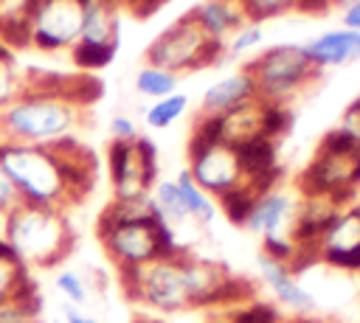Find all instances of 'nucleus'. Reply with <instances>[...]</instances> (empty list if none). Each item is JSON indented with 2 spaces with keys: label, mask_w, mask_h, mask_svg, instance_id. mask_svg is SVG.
Instances as JSON below:
<instances>
[{
  "label": "nucleus",
  "mask_w": 360,
  "mask_h": 323,
  "mask_svg": "<svg viewBox=\"0 0 360 323\" xmlns=\"http://www.w3.org/2000/svg\"><path fill=\"white\" fill-rule=\"evenodd\" d=\"M239 3H242L245 17L250 22H262L270 14H281V11H287V8L295 6V0H239Z\"/></svg>",
  "instance_id": "7c9ffc66"
},
{
  "label": "nucleus",
  "mask_w": 360,
  "mask_h": 323,
  "mask_svg": "<svg viewBox=\"0 0 360 323\" xmlns=\"http://www.w3.org/2000/svg\"><path fill=\"white\" fill-rule=\"evenodd\" d=\"M211 323H228V320H211Z\"/></svg>",
  "instance_id": "37998d69"
},
{
  "label": "nucleus",
  "mask_w": 360,
  "mask_h": 323,
  "mask_svg": "<svg viewBox=\"0 0 360 323\" xmlns=\"http://www.w3.org/2000/svg\"><path fill=\"white\" fill-rule=\"evenodd\" d=\"M155 216L143 219H115L101 211L96 233L107 253V258L115 264V270L143 267L158 258V242H155Z\"/></svg>",
  "instance_id": "6e6552de"
},
{
  "label": "nucleus",
  "mask_w": 360,
  "mask_h": 323,
  "mask_svg": "<svg viewBox=\"0 0 360 323\" xmlns=\"http://www.w3.org/2000/svg\"><path fill=\"white\" fill-rule=\"evenodd\" d=\"M318 258L329 267L360 272V205L340 208L318 239Z\"/></svg>",
  "instance_id": "9b49d317"
},
{
  "label": "nucleus",
  "mask_w": 360,
  "mask_h": 323,
  "mask_svg": "<svg viewBox=\"0 0 360 323\" xmlns=\"http://www.w3.org/2000/svg\"><path fill=\"white\" fill-rule=\"evenodd\" d=\"M25 90V79L17 73L14 62H0V110L8 107Z\"/></svg>",
  "instance_id": "c756f323"
},
{
  "label": "nucleus",
  "mask_w": 360,
  "mask_h": 323,
  "mask_svg": "<svg viewBox=\"0 0 360 323\" xmlns=\"http://www.w3.org/2000/svg\"><path fill=\"white\" fill-rule=\"evenodd\" d=\"M53 284H56V289H59V295L65 298L68 306H79L82 309L87 303V298H90L87 281L76 270H59L56 278H53Z\"/></svg>",
  "instance_id": "bb28decb"
},
{
  "label": "nucleus",
  "mask_w": 360,
  "mask_h": 323,
  "mask_svg": "<svg viewBox=\"0 0 360 323\" xmlns=\"http://www.w3.org/2000/svg\"><path fill=\"white\" fill-rule=\"evenodd\" d=\"M259 121H262V98L233 107L231 112L222 115V140L231 146H239V143L262 135Z\"/></svg>",
  "instance_id": "6ab92c4d"
},
{
  "label": "nucleus",
  "mask_w": 360,
  "mask_h": 323,
  "mask_svg": "<svg viewBox=\"0 0 360 323\" xmlns=\"http://www.w3.org/2000/svg\"><path fill=\"white\" fill-rule=\"evenodd\" d=\"M62 320L65 323H98L93 315H87V312H82L79 306H62Z\"/></svg>",
  "instance_id": "4c0bfd02"
},
{
  "label": "nucleus",
  "mask_w": 360,
  "mask_h": 323,
  "mask_svg": "<svg viewBox=\"0 0 360 323\" xmlns=\"http://www.w3.org/2000/svg\"><path fill=\"white\" fill-rule=\"evenodd\" d=\"M31 295H39L31 270L0 239V306L22 301V298H31Z\"/></svg>",
  "instance_id": "f3484780"
},
{
  "label": "nucleus",
  "mask_w": 360,
  "mask_h": 323,
  "mask_svg": "<svg viewBox=\"0 0 360 323\" xmlns=\"http://www.w3.org/2000/svg\"><path fill=\"white\" fill-rule=\"evenodd\" d=\"M338 129H343V132L360 146V98H354V101L346 107V112H343L340 121H338Z\"/></svg>",
  "instance_id": "f704fd0d"
},
{
  "label": "nucleus",
  "mask_w": 360,
  "mask_h": 323,
  "mask_svg": "<svg viewBox=\"0 0 360 323\" xmlns=\"http://www.w3.org/2000/svg\"><path fill=\"white\" fill-rule=\"evenodd\" d=\"M262 256L273 258V261H281V264H290V258L295 256V244L290 236L284 233H273V236H262Z\"/></svg>",
  "instance_id": "2f4dec72"
},
{
  "label": "nucleus",
  "mask_w": 360,
  "mask_h": 323,
  "mask_svg": "<svg viewBox=\"0 0 360 323\" xmlns=\"http://www.w3.org/2000/svg\"><path fill=\"white\" fill-rule=\"evenodd\" d=\"M149 197H152L158 213H160L174 230H177V225H183V222L191 219L188 211H186V205H183V197H180V191H177V185H174V180H160V183H155V188L149 191Z\"/></svg>",
  "instance_id": "412c9836"
},
{
  "label": "nucleus",
  "mask_w": 360,
  "mask_h": 323,
  "mask_svg": "<svg viewBox=\"0 0 360 323\" xmlns=\"http://www.w3.org/2000/svg\"><path fill=\"white\" fill-rule=\"evenodd\" d=\"M340 208L329 197H304L292 225H290V239L295 247H318V239L329 228Z\"/></svg>",
  "instance_id": "ddd939ff"
},
{
  "label": "nucleus",
  "mask_w": 360,
  "mask_h": 323,
  "mask_svg": "<svg viewBox=\"0 0 360 323\" xmlns=\"http://www.w3.org/2000/svg\"><path fill=\"white\" fill-rule=\"evenodd\" d=\"M205 42H208V34L197 25L194 14H186L155 37V42L146 48V62L155 67H166L172 73L194 70Z\"/></svg>",
  "instance_id": "1a4fd4ad"
},
{
  "label": "nucleus",
  "mask_w": 360,
  "mask_h": 323,
  "mask_svg": "<svg viewBox=\"0 0 360 323\" xmlns=\"http://www.w3.org/2000/svg\"><path fill=\"white\" fill-rule=\"evenodd\" d=\"M107 169L112 199L143 197L158 183V149L143 135H138L135 140H110Z\"/></svg>",
  "instance_id": "423d86ee"
},
{
  "label": "nucleus",
  "mask_w": 360,
  "mask_h": 323,
  "mask_svg": "<svg viewBox=\"0 0 360 323\" xmlns=\"http://www.w3.org/2000/svg\"><path fill=\"white\" fill-rule=\"evenodd\" d=\"M101 95L93 76L62 79V84H25V90L0 110V140L53 146L73 135L82 110Z\"/></svg>",
  "instance_id": "7ed1b4c3"
},
{
  "label": "nucleus",
  "mask_w": 360,
  "mask_h": 323,
  "mask_svg": "<svg viewBox=\"0 0 360 323\" xmlns=\"http://www.w3.org/2000/svg\"><path fill=\"white\" fill-rule=\"evenodd\" d=\"M0 169L25 205L68 211L96 183V157L73 135L53 146L0 140Z\"/></svg>",
  "instance_id": "f03ea898"
},
{
  "label": "nucleus",
  "mask_w": 360,
  "mask_h": 323,
  "mask_svg": "<svg viewBox=\"0 0 360 323\" xmlns=\"http://www.w3.org/2000/svg\"><path fill=\"white\" fill-rule=\"evenodd\" d=\"M22 199H20V194H17V188L11 185V180L6 177V171L0 169V222L20 205Z\"/></svg>",
  "instance_id": "c9c22d12"
},
{
  "label": "nucleus",
  "mask_w": 360,
  "mask_h": 323,
  "mask_svg": "<svg viewBox=\"0 0 360 323\" xmlns=\"http://www.w3.org/2000/svg\"><path fill=\"white\" fill-rule=\"evenodd\" d=\"M135 90L141 95H149V98H166L172 93H177V73L166 70V67H155V65H143L138 73H135Z\"/></svg>",
  "instance_id": "4be33fe9"
},
{
  "label": "nucleus",
  "mask_w": 360,
  "mask_h": 323,
  "mask_svg": "<svg viewBox=\"0 0 360 323\" xmlns=\"http://www.w3.org/2000/svg\"><path fill=\"white\" fill-rule=\"evenodd\" d=\"M290 211H292V199H290L284 191L270 188V191H264V194L256 197V202H253V208H250V213H248L245 228L253 230V233H259V236L281 233V228H284Z\"/></svg>",
  "instance_id": "dca6fc26"
},
{
  "label": "nucleus",
  "mask_w": 360,
  "mask_h": 323,
  "mask_svg": "<svg viewBox=\"0 0 360 323\" xmlns=\"http://www.w3.org/2000/svg\"><path fill=\"white\" fill-rule=\"evenodd\" d=\"M309 62L315 67H329V65H346L352 59H360V31L349 28H332L304 45Z\"/></svg>",
  "instance_id": "4468645a"
},
{
  "label": "nucleus",
  "mask_w": 360,
  "mask_h": 323,
  "mask_svg": "<svg viewBox=\"0 0 360 323\" xmlns=\"http://www.w3.org/2000/svg\"><path fill=\"white\" fill-rule=\"evenodd\" d=\"M118 281L129 301L155 312H186L208 306L233 309L253 298V286L245 278L231 275V270L219 261H205L191 253L118 270Z\"/></svg>",
  "instance_id": "f257e3e1"
},
{
  "label": "nucleus",
  "mask_w": 360,
  "mask_h": 323,
  "mask_svg": "<svg viewBox=\"0 0 360 323\" xmlns=\"http://www.w3.org/2000/svg\"><path fill=\"white\" fill-rule=\"evenodd\" d=\"M186 104H188V98H186L183 93H172V95H166V98H158L152 107H146L143 121H146V126H152V129H166V126H172V124L186 112Z\"/></svg>",
  "instance_id": "b1692460"
},
{
  "label": "nucleus",
  "mask_w": 360,
  "mask_h": 323,
  "mask_svg": "<svg viewBox=\"0 0 360 323\" xmlns=\"http://www.w3.org/2000/svg\"><path fill=\"white\" fill-rule=\"evenodd\" d=\"M115 51H118V42H112V45H93V42H76L73 48H70V59H73V65L79 67V70H101V67H107L110 62H112V56H115Z\"/></svg>",
  "instance_id": "393cba45"
},
{
  "label": "nucleus",
  "mask_w": 360,
  "mask_h": 323,
  "mask_svg": "<svg viewBox=\"0 0 360 323\" xmlns=\"http://www.w3.org/2000/svg\"><path fill=\"white\" fill-rule=\"evenodd\" d=\"M191 14L211 39H222L228 31L245 25V8L239 0H205Z\"/></svg>",
  "instance_id": "a211bd4d"
},
{
  "label": "nucleus",
  "mask_w": 360,
  "mask_h": 323,
  "mask_svg": "<svg viewBox=\"0 0 360 323\" xmlns=\"http://www.w3.org/2000/svg\"><path fill=\"white\" fill-rule=\"evenodd\" d=\"M132 323H158V320H152V317H135Z\"/></svg>",
  "instance_id": "79ce46f5"
},
{
  "label": "nucleus",
  "mask_w": 360,
  "mask_h": 323,
  "mask_svg": "<svg viewBox=\"0 0 360 323\" xmlns=\"http://www.w3.org/2000/svg\"><path fill=\"white\" fill-rule=\"evenodd\" d=\"M110 135H112V140H135L138 126L129 115H112L110 118Z\"/></svg>",
  "instance_id": "e433bc0d"
},
{
  "label": "nucleus",
  "mask_w": 360,
  "mask_h": 323,
  "mask_svg": "<svg viewBox=\"0 0 360 323\" xmlns=\"http://www.w3.org/2000/svg\"><path fill=\"white\" fill-rule=\"evenodd\" d=\"M186 171L208 197H219L245 183L236 149L231 143L188 146V169Z\"/></svg>",
  "instance_id": "9d476101"
},
{
  "label": "nucleus",
  "mask_w": 360,
  "mask_h": 323,
  "mask_svg": "<svg viewBox=\"0 0 360 323\" xmlns=\"http://www.w3.org/2000/svg\"><path fill=\"white\" fill-rule=\"evenodd\" d=\"M0 239L28 270H51L70 256L76 230L65 211L20 202L0 222Z\"/></svg>",
  "instance_id": "20e7f679"
},
{
  "label": "nucleus",
  "mask_w": 360,
  "mask_h": 323,
  "mask_svg": "<svg viewBox=\"0 0 360 323\" xmlns=\"http://www.w3.org/2000/svg\"><path fill=\"white\" fill-rule=\"evenodd\" d=\"M259 270H262V278L267 281V286L273 289V295H276V301L281 303V306H287L292 315H298V317H307V315H312L315 312V298H312V292L290 272V267L287 264H281V261H273V258H267V256H259Z\"/></svg>",
  "instance_id": "f8f14e48"
},
{
  "label": "nucleus",
  "mask_w": 360,
  "mask_h": 323,
  "mask_svg": "<svg viewBox=\"0 0 360 323\" xmlns=\"http://www.w3.org/2000/svg\"><path fill=\"white\" fill-rule=\"evenodd\" d=\"M0 323H39V295L0 306Z\"/></svg>",
  "instance_id": "c85d7f7f"
},
{
  "label": "nucleus",
  "mask_w": 360,
  "mask_h": 323,
  "mask_svg": "<svg viewBox=\"0 0 360 323\" xmlns=\"http://www.w3.org/2000/svg\"><path fill=\"white\" fill-rule=\"evenodd\" d=\"M174 185H177V191H180V197H183V205H186L188 216H191L194 222H200V225H211L214 216H217V205H214V199L191 180V174H188L186 169L174 177Z\"/></svg>",
  "instance_id": "aec40b11"
},
{
  "label": "nucleus",
  "mask_w": 360,
  "mask_h": 323,
  "mask_svg": "<svg viewBox=\"0 0 360 323\" xmlns=\"http://www.w3.org/2000/svg\"><path fill=\"white\" fill-rule=\"evenodd\" d=\"M290 124H292V112L281 101H262V121H259V126H262L264 138H270V140L281 138L290 129Z\"/></svg>",
  "instance_id": "a878e982"
},
{
  "label": "nucleus",
  "mask_w": 360,
  "mask_h": 323,
  "mask_svg": "<svg viewBox=\"0 0 360 323\" xmlns=\"http://www.w3.org/2000/svg\"><path fill=\"white\" fill-rule=\"evenodd\" d=\"M343 28L349 31H360V0H352L343 11Z\"/></svg>",
  "instance_id": "58836bf2"
},
{
  "label": "nucleus",
  "mask_w": 360,
  "mask_h": 323,
  "mask_svg": "<svg viewBox=\"0 0 360 323\" xmlns=\"http://www.w3.org/2000/svg\"><path fill=\"white\" fill-rule=\"evenodd\" d=\"M259 39H262V25H259V22H245V25L236 31V37L231 39L228 51H231V53H242V51L253 48Z\"/></svg>",
  "instance_id": "72a5a7b5"
},
{
  "label": "nucleus",
  "mask_w": 360,
  "mask_h": 323,
  "mask_svg": "<svg viewBox=\"0 0 360 323\" xmlns=\"http://www.w3.org/2000/svg\"><path fill=\"white\" fill-rule=\"evenodd\" d=\"M248 73L253 76L262 101H281L301 90L318 67L309 62L304 45H273L248 67Z\"/></svg>",
  "instance_id": "39448f33"
},
{
  "label": "nucleus",
  "mask_w": 360,
  "mask_h": 323,
  "mask_svg": "<svg viewBox=\"0 0 360 323\" xmlns=\"http://www.w3.org/2000/svg\"><path fill=\"white\" fill-rule=\"evenodd\" d=\"M228 323H281V315L276 306L262 303V301H248L231 309Z\"/></svg>",
  "instance_id": "cd10ccee"
},
{
  "label": "nucleus",
  "mask_w": 360,
  "mask_h": 323,
  "mask_svg": "<svg viewBox=\"0 0 360 323\" xmlns=\"http://www.w3.org/2000/svg\"><path fill=\"white\" fill-rule=\"evenodd\" d=\"M253 202H256V191L248 183H242V185H236V188H231V191L217 197V205L225 213V219L231 225H242V228L248 222V213H250Z\"/></svg>",
  "instance_id": "5701e85b"
},
{
  "label": "nucleus",
  "mask_w": 360,
  "mask_h": 323,
  "mask_svg": "<svg viewBox=\"0 0 360 323\" xmlns=\"http://www.w3.org/2000/svg\"><path fill=\"white\" fill-rule=\"evenodd\" d=\"M25 28L37 51H70L82 34V0H28Z\"/></svg>",
  "instance_id": "0eeeda50"
},
{
  "label": "nucleus",
  "mask_w": 360,
  "mask_h": 323,
  "mask_svg": "<svg viewBox=\"0 0 360 323\" xmlns=\"http://www.w3.org/2000/svg\"><path fill=\"white\" fill-rule=\"evenodd\" d=\"M0 62H14V51L0 39Z\"/></svg>",
  "instance_id": "a19ab883"
},
{
  "label": "nucleus",
  "mask_w": 360,
  "mask_h": 323,
  "mask_svg": "<svg viewBox=\"0 0 360 323\" xmlns=\"http://www.w3.org/2000/svg\"><path fill=\"white\" fill-rule=\"evenodd\" d=\"M318 152H323V154H357V152H360V146H357V143H354L343 129L332 126V129L321 138Z\"/></svg>",
  "instance_id": "473e14b6"
},
{
  "label": "nucleus",
  "mask_w": 360,
  "mask_h": 323,
  "mask_svg": "<svg viewBox=\"0 0 360 323\" xmlns=\"http://www.w3.org/2000/svg\"><path fill=\"white\" fill-rule=\"evenodd\" d=\"M259 98L256 93V81L253 76L245 70V73H233V76H225L219 81H214L205 93H202V115H225L231 112L233 107L245 104V101H253Z\"/></svg>",
  "instance_id": "2eb2a0df"
},
{
  "label": "nucleus",
  "mask_w": 360,
  "mask_h": 323,
  "mask_svg": "<svg viewBox=\"0 0 360 323\" xmlns=\"http://www.w3.org/2000/svg\"><path fill=\"white\" fill-rule=\"evenodd\" d=\"M329 3L332 0H295V8H301V11H323V8H329Z\"/></svg>",
  "instance_id": "ea45409f"
}]
</instances>
